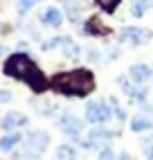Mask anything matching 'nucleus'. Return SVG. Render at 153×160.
Listing matches in <instances>:
<instances>
[{"mask_svg": "<svg viewBox=\"0 0 153 160\" xmlns=\"http://www.w3.org/2000/svg\"><path fill=\"white\" fill-rule=\"evenodd\" d=\"M2 74L9 77V79L27 83L32 88V92H36V95L50 90V79L45 77V72H43L36 66V61L29 54H25V52H14L12 57H7L5 63H2Z\"/></svg>", "mask_w": 153, "mask_h": 160, "instance_id": "1", "label": "nucleus"}, {"mask_svg": "<svg viewBox=\"0 0 153 160\" xmlns=\"http://www.w3.org/2000/svg\"><path fill=\"white\" fill-rule=\"evenodd\" d=\"M97 88V79L88 68H74L68 72H57L50 79V90L61 97H88Z\"/></svg>", "mask_w": 153, "mask_h": 160, "instance_id": "2", "label": "nucleus"}, {"mask_svg": "<svg viewBox=\"0 0 153 160\" xmlns=\"http://www.w3.org/2000/svg\"><path fill=\"white\" fill-rule=\"evenodd\" d=\"M50 144V133L45 131H29L25 138V144H23V153L29 160H36L43 156V151L47 149Z\"/></svg>", "mask_w": 153, "mask_h": 160, "instance_id": "3", "label": "nucleus"}, {"mask_svg": "<svg viewBox=\"0 0 153 160\" xmlns=\"http://www.w3.org/2000/svg\"><path fill=\"white\" fill-rule=\"evenodd\" d=\"M83 117H86V122H90V124H106V122H111V117H113V106L108 102H104V99H92V102L86 104Z\"/></svg>", "mask_w": 153, "mask_h": 160, "instance_id": "4", "label": "nucleus"}, {"mask_svg": "<svg viewBox=\"0 0 153 160\" xmlns=\"http://www.w3.org/2000/svg\"><path fill=\"white\" fill-rule=\"evenodd\" d=\"M119 133L113 131V129H101V126H97V129H92L88 135H86V140H81V144L86 149H104L108 147V142L115 140Z\"/></svg>", "mask_w": 153, "mask_h": 160, "instance_id": "5", "label": "nucleus"}, {"mask_svg": "<svg viewBox=\"0 0 153 160\" xmlns=\"http://www.w3.org/2000/svg\"><path fill=\"white\" fill-rule=\"evenodd\" d=\"M59 126H61V131L72 138L74 142H81L83 138H81V131H83V122L79 120V117H74L72 113H63V117L59 120Z\"/></svg>", "mask_w": 153, "mask_h": 160, "instance_id": "6", "label": "nucleus"}, {"mask_svg": "<svg viewBox=\"0 0 153 160\" xmlns=\"http://www.w3.org/2000/svg\"><path fill=\"white\" fill-rule=\"evenodd\" d=\"M117 83L122 86V90L131 97V102H133V104H142V106L146 104V95H149V90H146L144 86H140V83H133V81L126 79V77H119Z\"/></svg>", "mask_w": 153, "mask_h": 160, "instance_id": "7", "label": "nucleus"}, {"mask_svg": "<svg viewBox=\"0 0 153 160\" xmlns=\"http://www.w3.org/2000/svg\"><path fill=\"white\" fill-rule=\"evenodd\" d=\"M151 29L146 27H124L119 32V41L122 43H131V45H140V43H146L151 41Z\"/></svg>", "mask_w": 153, "mask_h": 160, "instance_id": "8", "label": "nucleus"}, {"mask_svg": "<svg viewBox=\"0 0 153 160\" xmlns=\"http://www.w3.org/2000/svg\"><path fill=\"white\" fill-rule=\"evenodd\" d=\"M83 34H86V36H92V38H104V36L111 34V27L104 25L99 16H92V18L86 20V25H83Z\"/></svg>", "mask_w": 153, "mask_h": 160, "instance_id": "9", "label": "nucleus"}, {"mask_svg": "<svg viewBox=\"0 0 153 160\" xmlns=\"http://www.w3.org/2000/svg\"><path fill=\"white\" fill-rule=\"evenodd\" d=\"M153 77L151 68L146 66V63H133V66L128 68V79L133 83H140V86H144V83Z\"/></svg>", "mask_w": 153, "mask_h": 160, "instance_id": "10", "label": "nucleus"}, {"mask_svg": "<svg viewBox=\"0 0 153 160\" xmlns=\"http://www.w3.org/2000/svg\"><path fill=\"white\" fill-rule=\"evenodd\" d=\"M27 115H23V113H18V111H12V113H7L5 117H2V129L5 131H16V129H23V126H27Z\"/></svg>", "mask_w": 153, "mask_h": 160, "instance_id": "11", "label": "nucleus"}, {"mask_svg": "<svg viewBox=\"0 0 153 160\" xmlns=\"http://www.w3.org/2000/svg\"><path fill=\"white\" fill-rule=\"evenodd\" d=\"M153 129V113L144 111V113H137L133 120H131V131H135V133H144Z\"/></svg>", "mask_w": 153, "mask_h": 160, "instance_id": "12", "label": "nucleus"}, {"mask_svg": "<svg viewBox=\"0 0 153 160\" xmlns=\"http://www.w3.org/2000/svg\"><path fill=\"white\" fill-rule=\"evenodd\" d=\"M41 23L47 25V27H61L63 25V14L59 12L57 7H47L41 16Z\"/></svg>", "mask_w": 153, "mask_h": 160, "instance_id": "13", "label": "nucleus"}, {"mask_svg": "<svg viewBox=\"0 0 153 160\" xmlns=\"http://www.w3.org/2000/svg\"><path fill=\"white\" fill-rule=\"evenodd\" d=\"M61 50H63V57L70 59V61H76L81 57V48L74 43L70 36H63V43H61Z\"/></svg>", "mask_w": 153, "mask_h": 160, "instance_id": "14", "label": "nucleus"}, {"mask_svg": "<svg viewBox=\"0 0 153 160\" xmlns=\"http://www.w3.org/2000/svg\"><path fill=\"white\" fill-rule=\"evenodd\" d=\"M23 140V135L20 133H16V131H9L7 135H2L0 138V149H2V151H12V149Z\"/></svg>", "mask_w": 153, "mask_h": 160, "instance_id": "15", "label": "nucleus"}, {"mask_svg": "<svg viewBox=\"0 0 153 160\" xmlns=\"http://www.w3.org/2000/svg\"><path fill=\"white\" fill-rule=\"evenodd\" d=\"M151 7H153V0H133V5H131V16L142 18Z\"/></svg>", "mask_w": 153, "mask_h": 160, "instance_id": "16", "label": "nucleus"}, {"mask_svg": "<svg viewBox=\"0 0 153 160\" xmlns=\"http://www.w3.org/2000/svg\"><path fill=\"white\" fill-rule=\"evenodd\" d=\"M57 160H76V149L72 144H61L57 149Z\"/></svg>", "mask_w": 153, "mask_h": 160, "instance_id": "17", "label": "nucleus"}, {"mask_svg": "<svg viewBox=\"0 0 153 160\" xmlns=\"http://www.w3.org/2000/svg\"><path fill=\"white\" fill-rule=\"evenodd\" d=\"M65 14H68V18L72 20V23H79V16H81V9L76 2H72V0H68L65 2Z\"/></svg>", "mask_w": 153, "mask_h": 160, "instance_id": "18", "label": "nucleus"}, {"mask_svg": "<svg viewBox=\"0 0 153 160\" xmlns=\"http://www.w3.org/2000/svg\"><path fill=\"white\" fill-rule=\"evenodd\" d=\"M95 2L99 5V9H104L106 14H113L117 9V5H119V0H95Z\"/></svg>", "mask_w": 153, "mask_h": 160, "instance_id": "19", "label": "nucleus"}, {"mask_svg": "<svg viewBox=\"0 0 153 160\" xmlns=\"http://www.w3.org/2000/svg\"><path fill=\"white\" fill-rule=\"evenodd\" d=\"M108 104H111V106H113V115L117 117V120H119V122H124V120H126V111H124V108H122V106H119V104H117V99H115V97H111V102H108Z\"/></svg>", "mask_w": 153, "mask_h": 160, "instance_id": "20", "label": "nucleus"}, {"mask_svg": "<svg viewBox=\"0 0 153 160\" xmlns=\"http://www.w3.org/2000/svg\"><path fill=\"white\" fill-rule=\"evenodd\" d=\"M61 43H63V36H57V38H50V41H45V43L41 45V50H43V52L57 50V48H61Z\"/></svg>", "mask_w": 153, "mask_h": 160, "instance_id": "21", "label": "nucleus"}, {"mask_svg": "<svg viewBox=\"0 0 153 160\" xmlns=\"http://www.w3.org/2000/svg\"><path fill=\"white\" fill-rule=\"evenodd\" d=\"M86 57H88L90 63H101V59H104V54L95 48H86Z\"/></svg>", "mask_w": 153, "mask_h": 160, "instance_id": "22", "label": "nucleus"}, {"mask_svg": "<svg viewBox=\"0 0 153 160\" xmlns=\"http://www.w3.org/2000/svg\"><path fill=\"white\" fill-rule=\"evenodd\" d=\"M36 2H41V0H18V12L25 14V12H29V9L34 7Z\"/></svg>", "mask_w": 153, "mask_h": 160, "instance_id": "23", "label": "nucleus"}, {"mask_svg": "<svg viewBox=\"0 0 153 160\" xmlns=\"http://www.w3.org/2000/svg\"><path fill=\"white\" fill-rule=\"evenodd\" d=\"M97 160H117V158H115V151L111 147H104L99 151V158H97Z\"/></svg>", "mask_w": 153, "mask_h": 160, "instance_id": "24", "label": "nucleus"}, {"mask_svg": "<svg viewBox=\"0 0 153 160\" xmlns=\"http://www.w3.org/2000/svg\"><path fill=\"white\" fill-rule=\"evenodd\" d=\"M12 99H14L12 90H7V88H0V104H7V102H12Z\"/></svg>", "mask_w": 153, "mask_h": 160, "instance_id": "25", "label": "nucleus"}, {"mask_svg": "<svg viewBox=\"0 0 153 160\" xmlns=\"http://www.w3.org/2000/svg\"><path fill=\"white\" fill-rule=\"evenodd\" d=\"M146 156H149V160H153V144L146 149Z\"/></svg>", "mask_w": 153, "mask_h": 160, "instance_id": "26", "label": "nucleus"}, {"mask_svg": "<svg viewBox=\"0 0 153 160\" xmlns=\"http://www.w3.org/2000/svg\"><path fill=\"white\" fill-rule=\"evenodd\" d=\"M2 54H5V48H2V45H0V57H2Z\"/></svg>", "mask_w": 153, "mask_h": 160, "instance_id": "27", "label": "nucleus"}, {"mask_svg": "<svg viewBox=\"0 0 153 160\" xmlns=\"http://www.w3.org/2000/svg\"><path fill=\"white\" fill-rule=\"evenodd\" d=\"M0 29H2V27H0Z\"/></svg>", "mask_w": 153, "mask_h": 160, "instance_id": "28", "label": "nucleus"}]
</instances>
